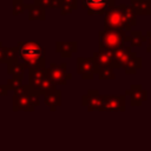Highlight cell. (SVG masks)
<instances>
[{
	"label": "cell",
	"mask_w": 151,
	"mask_h": 151,
	"mask_svg": "<svg viewBox=\"0 0 151 151\" xmlns=\"http://www.w3.org/2000/svg\"><path fill=\"white\" fill-rule=\"evenodd\" d=\"M20 54L25 57L26 59H32V55H33V59H38L39 57L44 54V52H42V48L38 44L29 42V44H25L21 46Z\"/></svg>",
	"instance_id": "6da1fadb"
},
{
	"label": "cell",
	"mask_w": 151,
	"mask_h": 151,
	"mask_svg": "<svg viewBox=\"0 0 151 151\" xmlns=\"http://www.w3.org/2000/svg\"><path fill=\"white\" fill-rule=\"evenodd\" d=\"M83 2H84V7L88 8V12L97 13V12H101L106 7L107 0H83Z\"/></svg>",
	"instance_id": "7a4b0ae2"
}]
</instances>
